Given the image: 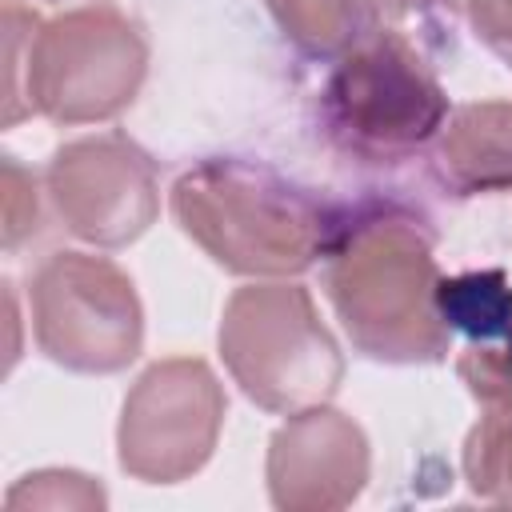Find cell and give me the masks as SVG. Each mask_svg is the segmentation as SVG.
Listing matches in <instances>:
<instances>
[{"label":"cell","mask_w":512,"mask_h":512,"mask_svg":"<svg viewBox=\"0 0 512 512\" xmlns=\"http://www.w3.org/2000/svg\"><path fill=\"white\" fill-rule=\"evenodd\" d=\"M328 300L348 340L388 364H436L448 356L452 328L440 320V268L432 236L404 212L348 220L328 252Z\"/></svg>","instance_id":"cell-1"},{"label":"cell","mask_w":512,"mask_h":512,"mask_svg":"<svg viewBox=\"0 0 512 512\" xmlns=\"http://www.w3.org/2000/svg\"><path fill=\"white\" fill-rule=\"evenodd\" d=\"M4 504L8 508H104V492L80 472H36V476H24Z\"/></svg>","instance_id":"cell-14"},{"label":"cell","mask_w":512,"mask_h":512,"mask_svg":"<svg viewBox=\"0 0 512 512\" xmlns=\"http://www.w3.org/2000/svg\"><path fill=\"white\" fill-rule=\"evenodd\" d=\"M44 180L64 228L96 248L132 244L156 220V164L120 132L64 144Z\"/></svg>","instance_id":"cell-8"},{"label":"cell","mask_w":512,"mask_h":512,"mask_svg":"<svg viewBox=\"0 0 512 512\" xmlns=\"http://www.w3.org/2000/svg\"><path fill=\"white\" fill-rule=\"evenodd\" d=\"M224 388L192 356L152 364L128 392L116 448L120 468L144 484H176L200 472L224 424Z\"/></svg>","instance_id":"cell-7"},{"label":"cell","mask_w":512,"mask_h":512,"mask_svg":"<svg viewBox=\"0 0 512 512\" xmlns=\"http://www.w3.org/2000/svg\"><path fill=\"white\" fill-rule=\"evenodd\" d=\"M40 20L20 8L16 0L4 4V124H16L20 116H28V104H24V80H28V52H32V36H36Z\"/></svg>","instance_id":"cell-15"},{"label":"cell","mask_w":512,"mask_h":512,"mask_svg":"<svg viewBox=\"0 0 512 512\" xmlns=\"http://www.w3.org/2000/svg\"><path fill=\"white\" fill-rule=\"evenodd\" d=\"M32 332L48 360L72 372H120L144 340L132 280L104 256L56 252L32 280Z\"/></svg>","instance_id":"cell-6"},{"label":"cell","mask_w":512,"mask_h":512,"mask_svg":"<svg viewBox=\"0 0 512 512\" xmlns=\"http://www.w3.org/2000/svg\"><path fill=\"white\" fill-rule=\"evenodd\" d=\"M460 380L468 384V392L484 404V408H496V404H512V332L504 336L500 348L492 344H472L460 364H456Z\"/></svg>","instance_id":"cell-16"},{"label":"cell","mask_w":512,"mask_h":512,"mask_svg":"<svg viewBox=\"0 0 512 512\" xmlns=\"http://www.w3.org/2000/svg\"><path fill=\"white\" fill-rule=\"evenodd\" d=\"M320 116L328 136L352 156L400 160L444 128L448 96L400 32L376 28L332 68Z\"/></svg>","instance_id":"cell-4"},{"label":"cell","mask_w":512,"mask_h":512,"mask_svg":"<svg viewBox=\"0 0 512 512\" xmlns=\"http://www.w3.org/2000/svg\"><path fill=\"white\" fill-rule=\"evenodd\" d=\"M476 40L512 64V0H464Z\"/></svg>","instance_id":"cell-18"},{"label":"cell","mask_w":512,"mask_h":512,"mask_svg":"<svg viewBox=\"0 0 512 512\" xmlns=\"http://www.w3.org/2000/svg\"><path fill=\"white\" fill-rule=\"evenodd\" d=\"M436 136V172L444 188L456 196L512 192V104H464Z\"/></svg>","instance_id":"cell-10"},{"label":"cell","mask_w":512,"mask_h":512,"mask_svg":"<svg viewBox=\"0 0 512 512\" xmlns=\"http://www.w3.org/2000/svg\"><path fill=\"white\" fill-rule=\"evenodd\" d=\"M36 220V180L12 156H4V248H16L24 236H32Z\"/></svg>","instance_id":"cell-17"},{"label":"cell","mask_w":512,"mask_h":512,"mask_svg":"<svg viewBox=\"0 0 512 512\" xmlns=\"http://www.w3.org/2000/svg\"><path fill=\"white\" fill-rule=\"evenodd\" d=\"M280 32L308 56H344L376 32V0H268Z\"/></svg>","instance_id":"cell-11"},{"label":"cell","mask_w":512,"mask_h":512,"mask_svg":"<svg viewBox=\"0 0 512 512\" xmlns=\"http://www.w3.org/2000/svg\"><path fill=\"white\" fill-rule=\"evenodd\" d=\"M176 224L228 272L292 276L328 256L344 232L340 208L264 164L204 160L172 188Z\"/></svg>","instance_id":"cell-2"},{"label":"cell","mask_w":512,"mask_h":512,"mask_svg":"<svg viewBox=\"0 0 512 512\" xmlns=\"http://www.w3.org/2000/svg\"><path fill=\"white\" fill-rule=\"evenodd\" d=\"M428 4H440V0H376L380 12H416V8H428Z\"/></svg>","instance_id":"cell-19"},{"label":"cell","mask_w":512,"mask_h":512,"mask_svg":"<svg viewBox=\"0 0 512 512\" xmlns=\"http://www.w3.org/2000/svg\"><path fill=\"white\" fill-rule=\"evenodd\" d=\"M368 480L360 424L324 404L292 412L268 448V496L284 512L348 508Z\"/></svg>","instance_id":"cell-9"},{"label":"cell","mask_w":512,"mask_h":512,"mask_svg":"<svg viewBox=\"0 0 512 512\" xmlns=\"http://www.w3.org/2000/svg\"><path fill=\"white\" fill-rule=\"evenodd\" d=\"M464 476L476 496L512 504V404L488 408L468 432Z\"/></svg>","instance_id":"cell-13"},{"label":"cell","mask_w":512,"mask_h":512,"mask_svg":"<svg viewBox=\"0 0 512 512\" xmlns=\"http://www.w3.org/2000/svg\"><path fill=\"white\" fill-rule=\"evenodd\" d=\"M436 308L452 332H464L476 344H492L512 332V284L500 268L440 276Z\"/></svg>","instance_id":"cell-12"},{"label":"cell","mask_w":512,"mask_h":512,"mask_svg":"<svg viewBox=\"0 0 512 512\" xmlns=\"http://www.w3.org/2000/svg\"><path fill=\"white\" fill-rule=\"evenodd\" d=\"M220 356L252 404L288 416L324 404L344 376V356L300 284L240 288L224 304Z\"/></svg>","instance_id":"cell-3"},{"label":"cell","mask_w":512,"mask_h":512,"mask_svg":"<svg viewBox=\"0 0 512 512\" xmlns=\"http://www.w3.org/2000/svg\"><path fill=\"white\" fill-rule=\"evenodd\" d=\"M148 72L136 20L112 4H84L36 28L24 104L56 124L112 120L132 104Z\"/></svg>","instance_id":"cell-5"}]
</instances>
